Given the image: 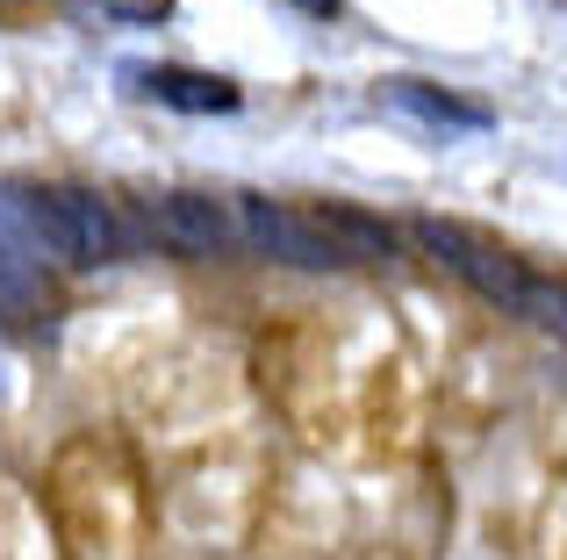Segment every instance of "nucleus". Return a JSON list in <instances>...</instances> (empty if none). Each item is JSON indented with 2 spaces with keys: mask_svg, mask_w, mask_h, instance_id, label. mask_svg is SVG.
Listing matches in <instances>:
<instances>
[{
  "mask_svg": "<svg viewBox=\"0 0 567 560\" xmlns=\"http://www.w3.org/2000/svg\"><path fill=\"white\" fill-rule=\"evenodd\" d=\"M130 86H137L144 101H158V108H181V115H230L237 101V80H223V72H202V65H130L123 72Z\"/></svg>",
  "mask_w": 567,
  "mask_h": 560,
  "instance_id": "5",
  "label": "nucleus"
},
{
  "mask_svg": "<svg viewBox=\"0 0 567 560\" xmlns=\"http://www.w3.org/2000/svg\"><path fill=\"white\" fill-rule=\"evenodd\" d=\"M309 216H317L323 238L346 252V267H352V259H395V245H402V230L388 224V216L360 209V201H317Z\"/></svg>",
  "mask_w": 567,
  "mask_h": 560,
  "instance_id": "6",
  "label": "nucleus"
},
{
  "mask_svg": "<svg viewBox=\"0 0 567 560\" xmlns=\"http://www.w3.org/2000/svg\"><path fill=\"white\" fill-rule=\"evenodd\" d=\"M152 230L158 245H173L181 259H223L237 238V209L216 195H202V187H166V195H152Z\"/></svg>",
  "mask_w": 567,
  "mask_h": 560,
  "instance_id": "4",
  "label": "nucleus"
},
{
  "mask_svg": "<svg viewBox=\"0 0 567 560\" xmlns=\"http://www.w3.org/2000/svg\"><path fill=\"white\" fill-rule=\"evenodd\" d=\"M288 8H302V14H317V22H338V14H346V0H288Z\"/></svg>",
  "mask_w": 567,
  "mask_h": 560,
  "instance_id": "10",
  "label": "nucleus"
},
{
  "mask_svg": "<svg viewBox=\"0 0 567 560\" xmlns=\"http://www.w3.org/2000/svg\"><path fill=\"white\" fill-rule=\"evenodd\" d=\"M101 14H115V22H166L173 0H94Z\"/></svg>",
  "mask_w": 567,
  "mask_h": 560,
  "instance_id": "9",
  "label": "nucleus"
},
{
  "mask_svg": "<svg viewBox=\"0 0 567 560\" xmlns=\"http://www.w3.org/2000/svg\"><path fill=\"white\" fill-rule=\"evenodd\" d=\"M381 101L402 108V115H416V123H431V129H488L496 123L482 101H460V94H445V86H431V80H381Z\"/></svg>",
  "mask_w": 567,
  "mask_h": 560,
  "instance_id": "7",
  "label": "nucleus"
},
{
  "mask_svg": "<svg viewBox=\"0 0 567 560\" xmlns=\"http://www.w3.org/2000/svg\"><path fill=\"white\" fill-rule=\"evenodd\" d=\"M29 224H37V245L58 259V267H101V259L123 252V230H115V209L80 180L58 187H29Z\"/></svg>",
  "mask_w": 567,
  "mask_h": 560,
  "instance_id": "1",
  "label": "nucleus"
},
{
  "mask_svg": "<svg viewBox=\"0 0 567 560\" xmlns=\"http://www.w3.org/2000/svg\"><path fill=\"white\" fill-rule=\"evenodd\" d=\"M230 209H237V238L259 259H280V267H302V273L346 267V252L323 238V224L309 209H288L274 195H230Z\"/></svg>",
  "mask_w": 567,
  "mask_h": 560,
  "instance_id": "3",
  "label": "nucleus"
},
{
  "mask_svg": "<svg viewBox=\"0 0 567 560\" xmlns=\"http://www.w3.org/2000/svg\"><path fill=\"white\" fill-rule=\"evenodd\" d=\"M410 238L424 245V252L439 259L445 273L467 280L482 302H496V309H511V317H525V302H532V267H525L517 252L488 245L482 230H467V224H445V216H416Z\"/></svg>",
  "mask_w": 567,
  "mask_h": 560,
  "instance_id": "2",
  "label": "nucleus"
},
{
  "mask_svg": "<svg viewBox=\"0 0 567 560\" xmlns=\"http://www.w3.org/2000/svg\"><path fill=\"white\" fill-rule=\"evenodd\" d=\"M532 323H546V331H567V280L554 273H532V302H525Z\"/></svg>",
  "mask_w": 567,
  "mask_h": 560,
  "instance_id": "8",
  "label": "nucleus"
}]
</instances>
